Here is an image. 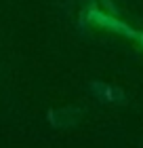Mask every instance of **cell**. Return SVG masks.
<instances>
[]
</instances>
